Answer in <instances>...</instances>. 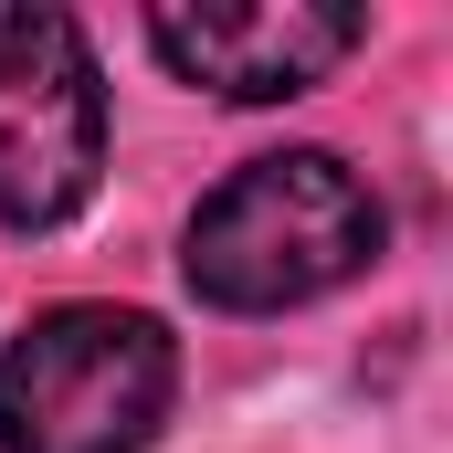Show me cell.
Wrapping results in <instances>:
<instances>
[{"mask_svg": "<svg viewBox=\"0 0 453 453\" xmlns=\"http://www.w3.org/2000/svg\"><path fill=\"white\" fill-rule=\"evenodd\" d=\"M380 232L390 222L338 148H274V158H242L190 211L180 274L222 317H274V306H306V296L348 285L380 253Z\"/></svg>", "mask_w": 453, "mask_h": 453, "instance_id": "1", "label": "cell"}, {"mask_svg": "<svg viewBox=\"0 0 453 453\" xmlns=\"http://www.w3.org/2000/svg\"><path fill=\"white\" fill-rule=\"evenodd\" d=\"M180 348L137 306H42L0 348V453H148Z\"/></svg>", "mask_w": 453, "mask_h": 453, "instance_id": "2", "label": "cell"}, {"mask_svg": "<svg viewBox=\"0 0 453 453\" xmlns=\"http://www.w3.org/2000/svg\"><path fill=\"white\" fill-rule=\"evenodd\" d=\"M106 180V85L64 11L0 0V222L53 232Z\"/></svg>", "mask_w": 453, "mask_h": 453, "instance_id": "3", "label": "cell"}, {"mask_svg": "<svg viewBox=\"0 0 453 453\" xmlns=\"http://www.w3.org/2000/svg\"><path fill=\"white\" fill-rule=\"evenodd\" d=\"M148 42H158L169 74L211 85L232 106H274V96H306V85L338 74L369 42V11H338V0H211V11H158Z\"/></svg>", "mask_w": 453, "mask_h": 453, "instance_id": "4", "label": "cell"}]
</instances>
